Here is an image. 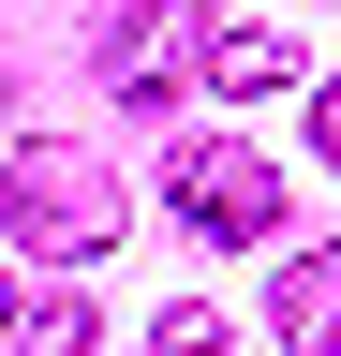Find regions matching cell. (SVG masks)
<instances>
[{
	"label": "cell",
	"mask_w": 341,
	"mask_h": 356,
	"mask_svg": "<svg viewBox=\"0 0 341 356\" xmlns=\"http://www.w3.org/2000/svg\"><path fill=\"white\" fill-rule=\"evenodd\" d=\"M149 341H163V356H223V312H208V297H163Z\"/></svg>",
	"instance_id": "cell-7"
},
{
	"label": "cell",
	"mask_w": 341,
	"mask_h": 356,
	"mask_svg": "<svg viewBox=\"0 0 341 356\" xmlns=\"http://www.w3.org/2000/svg\"><path fill=\"white\" fill-rule=\"evenodd\" d=\"M312 149H326V163H341V74H326V89H312Z\"/></svg>",
	"instance_id": "cell-8"
},
{
	"label": "cell",
	"mask_w": 341,
	"mask_h": 356,
	"mask_svg": "<svg viewBox=\"0 0 341 356\" xmlns=\"http://www.w3.org/2000/svg\"><path fill=\"white\" fill-rule=\"evenodd\" d=\"M178 74H208V15H193V0H134V15H104V89H119V104H163Z\"/></svg>",
	"instance_id": "cell-3"
},
{
	"label": "cell",
	"mask_w": 341,
	"mask_h": 356,
	"mask_svg": "<svg viewBox=\"0 0 341 356\" xmlns=\"http://www.w3.org/2000/svg\"><path fill=\"white\" fill-rule=\"evenodd\" d=\"M163 208H178L193 222V238H282V163L267 149H238V134H193V149L178 163H163Z\"/></svg>",
	"instance_id": "cell-2"
},
{
	"label": "cell",
	"mask_w": 341,
	"mask_h": 356,
	"mask_svg": "<svg viewBox=\"0 0 341 356\" xmlns=\"http://www.w3.org/2000/svg\"><path fill=\"white\" fill-rule=\"evenodd\" d=\"M267 327H282V356H341V252H297V267H282Z\"/></svg>",
	"instance_id": "cell-4"
},
{
	"label": "cell",
	"mask_w": 341,
	"mask_h": 356,
	"mask_svg": "<svg viewBox=\"0 0 341 356\" xmlns=\"http://www.w3.org/2000/svg\"><path fill=\"white\" fill-rule=\"evenodd\" d=\"M0 222H15V252H104L119 222H134V193H119L90 149H15L0 163Z\"/></svg>",
	"instance_id": "cell-1"
},
{
	"label": "cell",
	"mask_w": 341,
	"mask_h": 356,
	"mask_svg": "<svg viewBox=\"0 0 341 356\" xmlns=\"http://www.w3.org/2000/svg\"><path fill=\"white\" fill-rule=\"evenodd\" d=\"M90 341H104L90 297H30V312H15V356H90Z\"/></svg>",
	"instance_id": "cell-6"
},
{
	"label": "cell",
	"mask_w": 341,
	"mask_h": 356,
	"mask_svg": "<svg viewBox=\"0 0 341 356\" xmlns=\"http://www.w3.org/2000/svg\"><path fill=\"white\" fill-rule=\"evenodd\" d=\"M208 89H223V104H267V89H297V44H282V30H252V15H238V30H208Z\"/></svg>",
	"instance_id": "cell-5"
},
{
	"label": "cell",
	"mask_w": 341,
	"mask_h": 356,
	"mask_svg": "<svg viewBox=\"0 0 341 356\" xmlns=\"http://www.w3.org/2000/svg\"><path fill=\"white\" fill-rule=\"evenodd\" d=\"M0 341H15V282H0Z\"/></svg>",
	"instance_id": "cell-9"
}]
</instances>
